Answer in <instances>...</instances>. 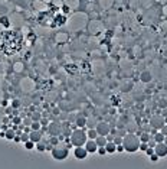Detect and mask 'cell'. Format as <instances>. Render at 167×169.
I'll return each mask as SVG.
<instances>
[{"label":"cell","instance_id":"obj_1","mask_svg":"<svg viewBox=\"0 0 167 169\" xmlns=\"http://www.w3.org/2000/svg\"><path fill=\"white\" fill-rule=\"evenodd\" d=\"M123 146H124V152H128V153L137 152L138 147H140V139H138V136H135L133 133H125L123 136Z\"/></svg>","mask_w":167,"mask_h":169},{"label":"cell","instance_id":"obj_2","mask_svg":"<svg viewBox=\"0 0 167 169\" xmlns=\"http://www.w3.org/2000/svg\"><path fill=\"white\" fill-rule=\"evenodd\" d=\"M87 140H88L87 132H85V129H81V127L72 130V133L69 136V142L73 146H84Z\"/></svg>","mask_w":167,"mask_h":169},{"label":"cell","instance_id":"obj_3","mask_svg":"<svg viewBox=\"0 0 167 169\" xmlns=\"http://www.w3.org/2000/svg\"><path fill=\"white\" fill-rule=\"evenodd\" d=\"M51 152H52V157L55 160H65L69 155V150L65 146H55V147H52Z\"/></svg>","mask_w":167,"mask_h":169},{"label":"cell","instance_id":"obj_4","mask_svg":"<svg viewBox=\"0 0 167 169\" xmlns=\"http://www.w3.org/2000/svg\"><path fill=\"white\" fill-rule=\"evenodd\" d=\"M88 150L85 149V146H75L73 149V156L79 160H84V159H87L88 157Z\"/></svg>","mask_w":167,"mask_h":169},{"label":"cell","instance_id":"obj_5","mask_svg":"<svg viewBox=\"0 0 167 169\" xmlns=\"http://www.w3.org/2000/svg\"><path fill=\"white\" fill-rule=\"evenodd\" d=\"M154 153H157L160 157H166L167 156V145L164 142H158L154 146Z\"/></svg>","mask_w":167,"mask_h":169},{"label":"cell","instance_id":"obj_6","mask_svg":"<svg viewBox=\"0 0 167 169\" xmlns=\"http://www.w3.org/2000/svg\"><path fill=\"white\" fill-rule=\"evenodd\" d=\"M95 129H97L98 134H102V136H107V134L111 132V127H110V124H108L107 121H100V123L95 126Z\"/></svg>","mask_w":167,"mask_h":169},{"label":"cell","instance_id":"obj_7","mask_svg":"<svg viewBox=\"0 0 167 169\" xmlns=\"http://www.w3.org/2000/svg\"><path fill=\"white\" fill-rule=\"evenodd\" d=\"M150 124H151V127H154V129L160 130V129L166 124V121H164V119H163V117H160V116H153V119L150 120Z\"/></svg>","mask_w":167,"mask_h":169},{"label":"cell","instance_id":"obj_8","mask_svg":"<svg viewBox=\"0 0 167 169\" xmlns=\"http://www.w3.org/2000/svg\"><path fill=\"white\" fill-rule=\"evenodd\" d=\"M84 146L88 150V153H97V150H98V145H97L95 139H88Z\"/></svg>","mask_w":167,"mask_h":169},{"label":"cell","instance_id":"obj_9","mask_svg":"<svg viewBox=\"0 0 167 169\" xmlns=\"http://www.w3.org/2000/svg\"><path fill=\"white\" fill-rule=\"evenodd\" d=\"M29 139L35 143L42 140V130H30L29 132Z\"/></svg>","mask_w":167,"mask_h":169},{"label":"cell","instance_id":"obj_10","mask_svg":"<svg viewBox=\"0 0 167 169\" xmlns=\"http://www.w3.org/2000/svg\"><path fill=\"white\" fill-rule=\"evenodd\" d=\"M105 149H107V153L112 155V153H115V152H117V145H115L114 142H107Z\"/></svg>","mask_w":167,"mask_h":169},{"label":"cell","instance_id":"obj_11","mask_svg":"<svg viewBox=\"0 0 167 169\" xmlns=\"http://www.w3.org/2000/svg\"><path fill=\"white\" fill-rule=\"evenodd\" d=\"M95 142H97L98 147H100V146H105V145H107V136H102V134H98V136L95 137Z\"/></svg>","mask_w":167,"mask_h":169},{"label":"cell","instance_id":"obj_12","mask_svg":"<svg viewBox=\"0 0 167 169\" xmlns=\"http://www.w3.org/2000/svg\"><path fill=\"white\" fill-rule=\"evenodd\" d=\"M140 78H141V81H143V82H150L153 77H151V74H150L148 71H143V72H141V75H140Z\"/></svg>","mask_w":167,"mask_h":169},{"label":"cell","instance_id":"obj_13","mask_svg":"<svg viewBox=\"0 0 167 169\" xmlns=\"http://www.w3.org/2000/svg\"><path fill=\"white\" fill-rule=\"evenodd\" d=\"M15 136H16L15 129H9V130L5 132V137H6L7 140H15Z\"/></svg>","mask_w":167,"mask_h":169},{"label":"cell","instance_id":"obj_14","mask_svg":"<svg viewBox=\"0 0 167 169\" xmlns=\"http://www.w3.org/2000/svg\"><path fill=\"white\" fill-rule=\"evenodd\" d=\"M151 137H153V136H151L150 133H147V132H141V133L138 134V139H140V142H148Z\"/></svg>","mask_w":167,"mask_h":169},{"label":"cell","instance_id":"obj_15","mask_svg":"<svg viewBox=\"0 0 167 169\" xmlns=\"http://www.w3.org/2000/svg\"><path fill=\"white\" fill-rule=\"evenodd\" d=\"M87 117H78L76 119V126L78 127H81V129H85V126H87Z\"/></svg>","mask_w":167,"mask_h":169},{"label":"cell","instance_id":"obj_16","mask_svg":"<svg viewBox=\"0 0 167 169\" xmlns=\"http://www.w3.org/2000/svg\"><path fill=\"white\" fill-rule=\"evenodd\" d=\"M30 130H42V124L39 120H33L30 124Z\"/></svg>","mask_w":167,"mask_h":169},{"label":"cell","instance_id":"obj_17","mask_svg":"<svg viewBox=\"0 0 167 169\" xmlns=\"http://www.w3.org/2000/svg\"><path fill=\"white\" fill-rule=\"evenodd\" d=\"M87 136H88V139H95V137L98 136L97 129H90V130H87Z\"/></svg>","mask_w":167,"mask_h":169},{"label":"cell","instance_id":"obj_18","mask_svg":"<svg viewBox=\"0 0 167 169\" xmlns=\"http://www.w3.org/2000/svg\"><path fill=\"white\" fill-rule=\"evenodd\" d=\"M153 137H154V140H156V143H158V142H164V134L158 130L156 134H153Z\"/></svg>","mask_w":167,"mask_h":169},{"label":"cell","instance_id":"obj_19","mask_svg":"<svg viewBox=\"0 0 167 169\" xmlns=\"http://www.w3.org/2000/svg\"><path fill=\"white\" fill-rule=\"evenodd\" d=\"M35 146H36V143H35V142H32L30 139L25 142V147H26V150H32V149H35Z\"/></svg>","mask_w":167,"mask_h":169},{"label":"cell","instance_id":"obj_20","mask_svg":"<svg viewBox=\"0 0 167 169\" xmlns=\"http://www.w3.org/2000/svg\"><path fill=\"white\" fill-rule=\"evenodd\" d=\"M32 121H33V120H32V117L23 119V120H22V124H20V126H22V127H25V126H30V124H32Z\"/></svg>","mask_w":167,"mask_h":169},{"label":"cell","instance_id":"obj_21","mask_svg":"<svg viewBox=\"0 0 167 169\" xmlns=\"http://www.w3.org/2000/svg\"><path fill=\"white\" fill-rule=\"evenodd\" d=\"M26 140H29V133L28 132H22L20 133V142H26Z\"/></svg>","mask_w":167,"mask_h":169},{"label":"cell","instance_id":"obj_22","mask_svg":"<svg viewBox=\"0 0 167 169\" xmlns=\"http://www.w3.org/2000/svg\"><path fill=\"white\" fill-rule=\"evenodd\" d=\"M35 147H36V149H38L39 152H45V150H46V146H45V145H43L42 142H38Z\"/></svg>","mask_w":167,"mask_h":169},{"label":"cell","instance_id":"obj_23","mask_svg":"<svg viewBox=\"0 0 167 169\" xmlns=\"http://www.w3.org/2000/svg\"><path fill=\"white\" fill-rule=\"evenodd\" d=\"M148 147V143L147 142H140V147H138V150H141V152H145V149Z\"/></svg>","mask_w":167,"mask_h":169},{"label":"cell","instance_id":"obj_24","mask_svg":"<svg viewBox=\"0 0 167 169\" xmlns=\"http://www.w3.org/2000/svg\"><path fill=\"white\" fill-rule=\"evenodd\" d=\"M97 153H98V155H101V156L107 155V149H105V146H100V147H98V150H97Z\"/></svg>","mask_w":167,"mask_h":169},{"label":"cell","instance_id":"obj_25","mask_svg":"<svg viewBox=\"0 0 167 169\" xmlns=\"http://www.w3.org/2000/svg\"><path fill=\"white\" fill-rule=\"evenodd\" d=\"M158 159H160V156H158L157 153H151V155H150V160H151V162H157Z\"/></svg>","mask_w":167,"mask_h":169},{"label":"cell","instance_id":"obj_26","mask_svg":"<svg viewBox=\"0 0 167 169\" xmlns=\"http://www.w3.org/2000/svg\"><path fill=\"white\" fill-rule=\"evenodd\" d=\"M19 106H20V101H19V100H13V101H12V107H13V109H18Z\"/></svg>","mask_w":167,"mask_h":169},{"label":"cell","instance_id":"obj_27","mask_svg":"<svg viewBox=\"0 0 167 169\" xmlns=\"http://www.w3.org/2000/svg\"><path fill=\"white\" fill-rule=\"evenodd\" d=\"M151 153H154V147H151V146H148L147 149H145V155H151Z\"/></svg>","mask_w":167,"mask_h":169},{"label":"cell","instance_id":"obj_28","mask_svg":"<svg viewBox=\"0 0 167 169\" xmlns=\"http://www.w3.org/2000/svg\"><path fill=\"white\" fill-rule=\"evenodd\" d=\"M160 132H161V133H163L164 136H167V123H166V124H164V126H163V127L160 129Z\"/></svg>","mask_w":167,"mask_h":169},{"label":"cell","instance_id":"obj_29","mask_svg":"<svg viewBox=\"0 0 167 169\" xmlns=\"http://www.w3.org/2000/svg\"><path fill=\"white\" fill-rule=\"evenodd\" d=\"M114 137H115L114 134H111V133H108V134H107V142H112V140H114Z\"/></svg>","mask_w":167,"mask_h":169},{"label":"cell","instance_id":"obj_30","mask_svg":"<svg viewBox=\"0 0 167 169\" xmlns=\"http://www.w3.org/2000/svg\"><path fill=\"white\" fill-rule=\"evenodd\" d=\"M117 152H118V153L124 152V146H123V145H117Z\"/></svg>","mask_w":167,"mask_h":169},{"label":"cell","instance_id":"obj_31","mask_svg":"<svg viewBox=\"0 0 167 169\" xmlns=\"http://www.w3.org/2000/svg\"><path fill=\"white\" fill-rule=\"evenodd\" d=\"M32 120H39V121H40V114H39V113H38V114H33V116H32Z\"/></svg>","mask_w":167,"mask_h":169},{"label":"cell","instance_id":"obj_32","mask_svg":"<svg viewBox=\"0 0 167 169\" xmlns=\"http://www.w3.org/2000/svg\"><path fill=\"white\" fill-rule=\"evenodd\" d=\"M46 123H48V120H46V119H40V124H42V126H48Z\"/></svg>","mask_w":167,"mask_h":169},{"label":"cell","instance_id":"obj_33","mask_svg":"<svg viewBox=\"0 0 167 169\" xmlns=\"http://www.w3.org/2000/svg\"><path fill=\"white\" fill-rule=\"evenodd\" d=\"M13 121H15V123H22V120H20V119H15Z\"/></svg>","mask_w":167,"mask_h":169},{"label":"cell","instance_id":"obj_34","mask_svg":"<svg viewBox=\"0 0 167 169\" xmlns=\"http://www.w3.org/2000/svg\"><path fill=\"white\" fill-rule=\"evenodd\" d=\"M0 137H5V132H0Z\"/></svg>","mask_w":167,"mask_h":169},{"label":"cell","instance_id":"obj_35","mask_svg":"<svg viewBox=\"0 0 167 169\" xmlns=\"http://www.w3.org/2000/svg\"><path fill=\"white\" fill-rule=\"evenodd\" d=\"M164 143L167 145V136H164Z\"/></svg>","mask_w":167,"mask_h":169},{"label":"cell","instance_id":"obj_36","mask_svg":"<svg viewBox=\"0 0 167 169\" xmlns=\"http://www.w3.org/2000/svg\"><path fill=\"white\" fill-rule=\"evenodd\" d=\"M0 106H2V100H0Z\"/></svg>","mask_w":167,"mask_h":169},{"label":"cell","instance_id":"obj_37","mask_svg":"<svg viewBox=\"0 0 167 169\" xmlns=\"http://www.w3.org/2000/svg\"><path fill=\"white\" fill-rule=\"evenodd\" d=\"M0 130H2V126H0Z\"/></svg>","mask_w":167,"mask_h":169}]
</instances>
